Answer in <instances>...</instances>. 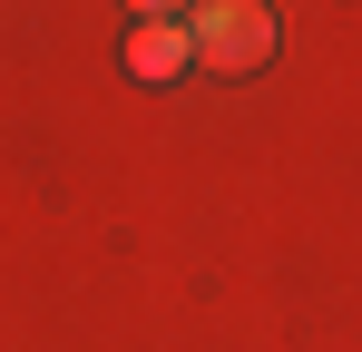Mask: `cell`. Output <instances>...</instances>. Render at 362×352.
<instances>
[{
  "instance_id": "2",
  "label": "cell",
  "mask_w": 362,
  "mask_h": 352,
  "mask_svg": "<svg viewBox=\"0 0 362 352\" xmlns=\"http://www.w3.org/2000/svg\"><path fill=\"white\" fill-rule=\"evenodd\" d=\"M186 69H196V49H186V20H137V30H127V78L167 88V78H186Z\"/></svg>"
},
{
  "instance_id": "3",
  "label": "cell",
  "mask_w": 362,
  "mask_h": 352,
  "mask_svg": "<svg viewBox=\"0 0 362 352\" xmlns=\"http://www.w3.org/2000/svg\"><path fill=\"white\" fill-rule=\"evenodd\" d=\"M127 10H137V20H186L196 0H127Z\"/></svg>"
},
{
  "instance_id": "1",
  "label": "cell",
  "mask_w": 362,
  "mask_h": 352,
  "mask_svg": "<svg viewBox=\"0 0 362 352\" xmlns=\"http://www.w3.org/2000/svg\"><path fill=\"white\" fill-rule=\"evenodd\" d=\"M186 49L206 59L216 78H255L274 59V10L264 0H196L186 10Z\"/></svg>"
}]
</instances>
